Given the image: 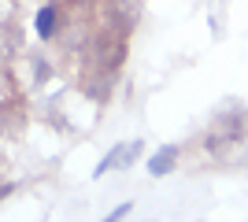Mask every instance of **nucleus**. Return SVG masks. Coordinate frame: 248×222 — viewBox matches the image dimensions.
I'll list each match as a JSON object with an SVG mask.
<instances>
[{
    "label": "nucleus",
    "mask_w": 248,
    "mask_h": 222,
    "mask_svg": "<svg viewBox=\"0 0 248 222\" xmlns=\"http://www.w3.org/2000/svg\"><path fill=\"white\" fill-rule=\"evenodd\" d=\"M15 19V0H0V22Z\"/></svg>",
    "instance_id": "3"
},
{
    "label": "nucleus",
    "mask_w": 248,
    "mask_h": 222,
    "mask_svg": "<svg viewBox=\"0 0 248 222\" xmlns=\"http://www.w3.org/2000/svg\"><path fill=\"white\" fill-rule=\"evenodd\" d=\"M33 30L41 33L45 41H48L52 33H56V8H52V4H45V8L37 11V19H33Z\"/></svg>",
    "instance_id": "2"
},
{
    "label": "nucleus",
    "mask_w": 248,
    "mask_h": 222,
    "mask_svg": "<svg viewBox=\"0 0 248 222\" xmlns=\"http://www.w3.org/2000/svg\"><path fill=\"white\" fill-rule=\"evenodd\" d=\"M123 215H130V204H119V207L111 211V219H123Z\"/></svg>",
    "instance_id": "4"
},
{
    "label": "nucleus",
    "mask_w": 248,
    "mask_h": 222,
    "mask_svg": "<svg viewBox=\"0 0 248 222\" xmlns=\"http://www.w3.org/2000/svg\"><path fill=\"white\" fill-rule=\"evenodd\" d=\"M174 159H178V148H174V145H163L152 159H148V170H152V174H170Z\"/></svg>",
    "instance_id": "1"
}]
</instances>
